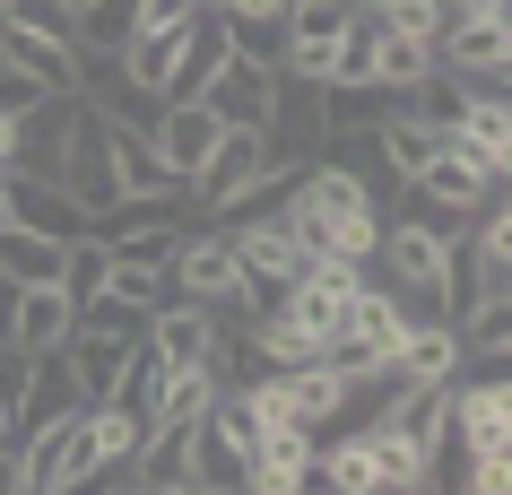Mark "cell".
I'll use <instances>...</instances> for the list:
<instances>
[{
	"instance_id": "3957f363",
	"label": "cell",
	"mask_w": 512,
	"mask_h": 495,
	"mask_svg": "<svg viewBox=\"0 0 512 495\" xmlns=\"http://www.w3.org/2000/svg\"><path fill=\"white\" fill-rule=\"evenodd\" d=\"M452 443L460 452H512V383H504V365H460L452 374Z\"/></svg>"
},
{
	"instance_id": "9a60e30c",
	"label": "cell",
	"mask_w": 512,
	"mask_h": 495,
	"mask_svg": "<svg viewBox=\"0 0 512 495\" xmlns=\"http://www.w3.org/2000/svg\"><path fill=\"white\" fill-rule=\"evenodd\" d=\"M131 348H139V339H105V330H79V322H70L61 357H70V374H79V400H113V383H122Z\"/></svg>"
},
{
	"instance_id": "e0dca14e",
	"label": "cell",
	"mask_w": 512,
	"mask_h": 495,
	"mask_svg": "<svg viewBox=\"0 0 512 495\" xmlns=\"http://www.w3.org/2000/svg\"><path fill=\"white\" fill-rule=\"evenodd\" d=\"M382 96L374 79H322V139H365L382 122Z\"/></svg>"
},
{
	"instance_id": "4316f807",
	"label": "cell",
	"mask_w": 512,
	"mask_h": 495,
	"mask_svg": "<svg viewBox=\"0 0 512 495\" xmlns=\"http://www.w3.org/2000/svg\"><path fill=\"white\" fill-rule=\"evenodd\" d=\"M70 9H79V18H87V9H96V0H70Z\"/></svg>"
},
{
	"instance_id": "cb8c5ba5",
	"label": "cell",
	"mask_w": 512,
	"mask_h": 495,
	"mask_svg": "<svg viewBox=\"0 0 512 495\" xmlns=\"http://www.w3.org/2000/svg\"><path fill=\"white\" fill-rule=\"evenodd\" d=\"M0 165H18V105H0Z\"/></svg>"
},
{
	"instance_id": "2e32d148",
	"label": "cell",
	"mask_w": 512,
	"mask_h": 495,
	"mask_svg": "<svg viewBox=\"0 0 512 495\" xmlns=\"http://www.w3.org/2000/svg\"><path fill=\"white\" fill-rule=\"evenodd\" d=\"M460 365H469V357H460V330L452 322H408L391 374H400V383H452Z\"/></svg>"
},
{
	"instance_id": "7a4b0ae2",
	"label": "cell",
	"mask_w": 512,
	"mask_h": 495,
	"mask_svg": "<svg viewBox=\"0 0 512 495\" xmlns=\"http://www.w3.org/2000/svg\"><path fill=\"white\" fill-rule=\"evenodd\" d=\"M400 339H408V304L365 270L356 296H348V313H339V330H330V365H339V374H374V365L400 357Z\"/></svg>"
},
{
	"instance_id": "6da1fadb",
	"label": "cell",
	"mask_w": 512,
	"mask_h": 495,
	"mask_svg": "<svg viewBox=\"0 0 512 495\" xmlns=\"http://www.w3.org/2000/svg\"><path fill=\"white\" fill-rule=\"evenodd\" d=\"M278 209H287V226H296L304 252H330V261H365V270H374L382 200H374V183H365L348 157H313Z\"/></svg>"
},
{
	"instance_id": "ffe728a7",
	"label": "cell",
	"mask_w": 512,
	"mask_h": 495,
	"mask_svg": "<svg viewBox=\"0 0 512 495\" xmlns=\"http://www.w3.org/2000/svg\"><path fill=\"white\" fill-rule=\"evenodd\" d=\"M113 174H122V192H165V183H174L165 157H157V139H148V131H122V122H113Z\"/></svg>"
},
{
	"instance_id": "5bb4252c",
	"label": "cell",
	"mask_w": 512,
	"mask_h": 495,
	"mask_svg": "<svg viewBox=\"0 0 512 495\" xmlns=\"http://www.w3.org/2000/svg\"><path fill=\"white\" fill-rule=\"evenodd\" d=\"M70 409H79V374H70V357H61V348H35L27 383H18V435L44 426V417H70Z\"/></svg>"
},
{
	"instance_id": "484cf974",
	"label": "cell",
	"mask_w": 512,
	"mask_h": 495,
	"mask_svg": "<svg viewBox=\"0 0 512 495\" xmlns=\"http://www.w3.org/2000/svg\"><path fill=\"white\" fill-rule=\"evenodd\" d=\"M443 9H452V18H460V9H504V0H443Z\"/></svg>"
},
{
	"instance_id": "7402d4cb",
	"label": "cell",
	"mask_w": 512,
	"mask_h": 495,
	"mask_svg": "<svg viewBox=\"0 0 512 495\" xmlns=\"http://www.w3.org/2000/svg\"><path fill=\"white\" fill-rule=\"evenodd\" d=\"M79 330H105V339H139V330H148V313H139V304H122V296H105V287H96V296L79 304Z\"/></svg>"
},
{
	"instance_id": "d6986e66",
	"label": "cell",
	"mask_w": 512,
	"mask_h": 495,
	"mask_svg": "<svg viewBox=\"0 0 512 495\" xmlns=\"http://www.w3.org/2000/svg\"><path fill=\"white\" fill-rule=\"evenodd\" d=\"M61 252L53 235H27V226H0V278L9 287H44V278H61Z\"/></svg>"
},
{
	"instance_id": "83f0119b",
	"label": "cell",
	"mask_w": 512,
	"mask_h": 495,
	"mask_svg": "<svg viewBox=\"0 0 512 495\" xmlns=\"http://www.w3.org/2000/svg\"><path fill=\"white\" fill-rule=\"evenodd\" d=\"M191 9H209V0H191Z\"/></svg>"
},
{
	"instance_id": "5b68a950",
	"label": "cell",
	"mask_w": 512,
	"mask_h": 495,
	"mask_svg": "<svg viewBox=\"0 0 512 495\" xmlns=\"http://www.w3.org/2000/svg\"><path fill=\"white\" fill-rule=\"evenodd\" d=\"M243 487H252V495L322 487V435H313V426H261L252 452H243Z\"/></svg>"
},
{
	"instance_id": "52a82bcc",
	"label": "cell",
	"mask_w": 512,
	"mask_h": 495,
	"mask_svg": "<svg viewBox=\"0 0 512 495\" xmlns=\"http://www.w3.org/2000/svg\"><path fill=\"white\" fill-rule=\"evenodd\" d=\"M122 487H139V495H191V417H157V426L139 435Z\"/></svg>"
},
{
	"instance_id": "9c48e42d",
	"label": "cell",
	"mask_w": 512,
	"mask_h": 495,
	"mask_svg": "<svg viewBox=\"0 0 512 495\" xmlns=\"http://www.w3.org/2000/svg\"><path fill=\"white\" fill-rule=\"evenodd\" d=\"M70 322H79V304H70V287L61 278H44V287H18L9 296V322H0V339H18V348H61L70 339Z\"/></svg>"
},
{
	"instance_id": "4fadbf2b",
	"label": "cell",
	"mask_w": 512,
	"mask_h": 495,
	"mask_svg": "<svg viewBox=\"0 0 512 495\" xmlns=\"http://www.w3.org/2000/svg\"><path fill=\"white\" fill-rule=\"evenodd\" d=\"M322 487H339V495H391V469H382V435H374V426H356V417H348V435L322 443Z\"/></svg>"
},
{
	"instance_id": "30bf717a",
	"label": "cell",
	"mask_w": 512,
	"mask_h": 495,
	"mask_svg": "<svg viewBox=\"0 0 512 495\" xmlns=\"http://www.w3.org/2000/svg\"><path fill=\"white\" fill-rule=\"evenodd\" d=\"M139 339H148L165 365H209V357H217V313H209V304H191V296H174V304L148 313Z\"/></svg>"
},
{
	"instance_id": "8992f818",
	"label": "cell",
	"mask_w": 512,
	"mask_h": 495,
	"mask_svg": "<svg viewBox=\"0 0 512 495\" xmlns=\"http://www.w3.org/2000/svg\"><path fill=\"white\" fill-rule=\"evenodd\" d=\"M434 61L452 79H504L512 70V9H460V18H443Z\"/></svg>"
},
{
	"instance_id": "d4e9b609",
	"label": "cell",
	"mask_w": 512,
	"mask_h": 495,
	"mask_svg": "<svg viewBox=\"0 0 512 495\" xmlns=\"http://www.w3.org/2000/svg\"><path fill=\"white\" fill-rule=\"evenodd\" d=\"M9 435H18V417H9V400H0V452H9Z\"/></svg>"
},
{
	"instance_id": "ac0fdd59",
	"label": "cell",
	"mask_w": 512,
	"mask_h": 495,
	"mask_svg": "<svg viewBox=\"0 0 512 495\" xmlns=\"http://www.w3.org/2000/svg\"><path fill=\"white\" fill-rule=\"evenodd\" d=\"M452 330H460V357H469V365H504V357H512V296L469 304Z\"/></svg>"
},
{
	"instance_id": "f1b7e54d",
	"label": "cell",
	"mask_w": 512,
	"mask_h": 495,
	"mask_svg": "<svg viewBox=\"0 0 512 495\" xmlns=\"http://www.w3.org/2000/svg\"><path fill=\"white\" fill-rule=\"evenodd\" d=\"M0 9H9V0H0Z\"/></svg>"
},
{
	"instance_id": "44dd1931",
	"label": "cell",
	"mask_w": 512,
	"mask_h": 495,
	"mask_svg": "<svg viewBox=\"0 0 512 495\" xmlns=\"http://www.w3.org/2000/svg\"><path fill=\"white\" fill-rule=\"evenodd\" d=\"M0 27H27V35H53V44H79V9L70 0H9Z\"/></svg>"
},
{
	"instance_id": "7c38bea8",
	"label": "cell",
	"mask_w": 512,
	"mask_h": 495,
	"mask_svg": "<svg viewBox=\"0 0 512 495\" xmlns=\"http://www.w3.org/2000/svg\"><path fill=\"white\" fill-rule=\"evenodd\" d=\"M0 61L35 79L44 96H79V44H53V35H27V27H0Z\"/></svg>"
},
{
	"instance_id": "8fae6325",
	"label": "cell",
	"mask_w": 512,
	"mask_h": 495,
	"mask_svg": "<svg viewBox=\"0 0 512 495\" xmlns=\"http://www.w3.org/2000/svg\"><path fill=\"white\" fill-rule=\"evenodd\" d=\"M217 131H226V122H217L200 96H183V105H165L157 122H148V139H157V157H165V174H174V183H191V165L217 148Z\"/></svg>"
},
{
	"instance_id": "603a6c76",
	"label": "cell",
	"mask_w": 512,
	"mask_h": 495,
	"mask_svg": "<svg viewBox=\"0 0 512 495\" xmlns=\"http://www.w3.org/2000/svg\"><path fill=\"white\" fill-rule=\"evenodd\" d=\"M365 18H382V27H400V35H426V44H434L452 9H443V0H374Z\"/></svg>"
},
{
	"instance_id": "ba28073f",
	"label": "cell",
	"mask_w": 512,
	"mask_h": 495,
	"mask_svg": "<svg viewBox=\"0 0 512 495\" xmlns=\"http://www.w3.org/2000/svg\"><path fill=\"white\" fill-rule=\"evenodd\" d=\"M9 226L53 235V244H79V235H87V209L61 192V183H44V174H18V165H9Z\"/></svg>"
},
{
	"instance_id": "277c9868",
	"label": "cell",
	"mask_w": 512,
	"mask_h": 495,
	"mask_svg": "<svg viewBox=\"0 0 512 495\" xmlns=\"http://www.w3.org/2000/svg\"><path fill=\"white\" fill-rule=\"evenodd\" d=\"M270 96H278V61L243 53L235 35H226V53H217L209 87H200V105H209L217 122H235V131H261V122H270Z\"/></svg>"
}]
</instances>
